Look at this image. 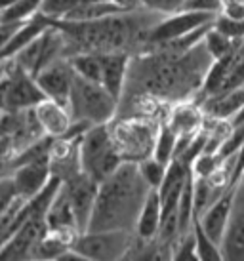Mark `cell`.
I'll use <instances>...</instances> for the list:
<instances>
[{"label":"cell","instance_id":"obj_1","mask_svg":"<svg viewBox=\"0 0 244 261\" xmlns=\"http://www.w3.org/2000/svg\"><path fill=\"white\" fill-rule=\"evenodd\" d=\"M212 63L204 40L185 54L145 50L132 56L122 97L151 95L166 103L197 99Z\"/></svg>","mask_w":244,"mask_h":261},{"label":"cell","instance_id":"obj_2","mask_svg":"<svg viewBox=\"0 0 244 261\" xmlns=\"http://www.w3.org/2000/svg\"><path fill=\"white\" fill-rule=\"evenodd\" d=\"M164 14L137 6L92 21H54L65 37L67 56L80 51H124L136 56L147 48L151 31Z\"/></svg>","mask_w":244,"mask_h":261},{"label":"cell","instance_id":"obj_3","mask_svg":"<svg viewBox=\"0 0 244 261\" xmlns=\"http://www.w3.org/2000/svg\"><path fill=\"white\" fill-rule=\"evenodd\" d=\"M151 191L137 162H122L100 183L88 231H136L139 212Z\"/></svg>","mask_w":244,"mask_h":261},{"label":"cell","instance_id":"obj_4","mask_svg":"<svg viewBox=\"0 0 244 261\" xmlns=\"http://www.w3.org/2000/svg\"><path fill=\"white\" fill-rule=\"evenodd\" d=\"M69 111L72 122L84 128L113 122L118 115V101L109 94L101 82H92L75 73Z\"/></svg>","mask_w":244,"mask_h":261},{"label":"cell","instance_id":"obj_5","mask_svg":"<svg viewBox=\"0 0 244 261\" xmlns=\"http://www.w3.org/2000/svg\"><path fill=\"white\" fill-rule=\"evenodd\" d=\"M162 120L149 116H116L109 122V132L124 162H141L153 156Z\"/></svg>","mask_w":244,"mask_h":261},{"label":"cell","instance_id":"obj_6","mask_svg":"<svg viewBox=\"0 0 244 261\" xmlns=\"http://www.w3.org/2000/svg\"><path fill=\"white\" fill-rule=\"evenodd\" d=\"M122 156L116 151L109 124L90 126L80 136V166L82 172L93 181H105L109 175L120 166Z\"/></svg>","mask_w":244,"mask_h":261},{"label":"cell","instance_id":"obj_7","mask_svg":"<svg viewBox=\"0 0 244 261\" xmlns=\"http://www.w3.org/2000/svg\"><path fill=\"white\" fill-rule=\"evenodd\" d=\"M136 240L134 231H84L72 240L71 248L84 259L115 261L128 259Z\"/></svg>","mask_w":244,"mask_h":261},{"label":"cell","instance_id":"obj_8","mask_svg":"<svg viewBox=\"0 0 244 261\" xmlns=\"http://www.w3.org/2000/svg\"><path fill=\"white\" fill-rule=\"evenodd\" d=\"M46 99L44 92L36 82L35 74L17 67L8 59L6 69V107L8 111H27Z\"/></svg>","mask_w":244,"mask_h":261},{"label":"cell","instance_id":"obj_9","mask_svg":"<svg viewBox=\"0 0 244 261\" xmlns=\"http://www.w3.org/2000/svg\"><path fill=\"white\" fill-rule=\"evenodd\" d=\"M217 14H212V12H199V10H180V12H174V14L164 15L160 21L153 27L151 31V38H149V44H160V42H168V40H174V38L185 37L193 31L201 29L204 25H208L215 19ZM145 48V50H147Z\"/></svg>","mask_w":244,"mask_h":261},{"label":"cell","instance_id":"obj_10","mask_svg":"<svg viewBox=\"0 0 244 261\" xmlns=\"http://www.w3.org/2000/svg\"><path fill=\"white\" fill-rule=\"evenodd\" d=\"M63 189L67 196H69L72 212H75V218H77V223H79V231H88V225H90L93 208H95V198H97L100 183L93 181L92 177L86 175L84 172H80L75 177L63 181Z\"/></svg>","mask_w":244,"mask_h":261},{"label":"cell","instance_id":"obj_11","mask_svg":"<svg viewBox=\"0 0 244 261\" xmlns=\"http://www.w3.org/2000/svg\"><path fill=\"white\" fill-rule=\"evenodd\" d=\"M10 177L14 183L15 196L25 198V200L35 198L52 179L50 154L38 156V159H33L29 162H23L19 166H15Z\"/></svg>","mask_w":244,"mask_h":261},{"label":"cell","instance_id":"obj_12","mask_svg":"<svg viewBox=\"0 0 244 261\" xmlns=\"http://www.w3.org/2000/svg\"><path fill=\"white\" fill-rule=\"evenodd\" d=\"M35 79L48 99L59 101L69 107V97H71L72 82H75V69L71 65V59L63 58L46 65L35 74Z\"/></svg>","mask_w":244,"mask_h":261},{"label":"cell","instance_id":"obj_13","mask_svg":"<svg viewBox=\"0 0 244 261\" xmlns=\"http://www.w3.org/2000/svg\"><path fill=\"white\" fill-rule=\"evenodd\" d=\"M82 136V134H80ZM80 136H63L56 138L50 147L52 175L67 181L82 172L80 166Z\"/></svg>","mask_w":244,"mask_h":261},{"label":"cell","instance_id":"obj_14","mask_svg":"<svg viewBox=\"0 0 244 261\" xmlns=\"http://www.w3.org/2000/svg\"><path fill=\"white\" fill-rule=\"evenodd\" d=\"M235 193H237V187H229L217 200H214V202L210 204L208 208L197 218L199 223L202 225V229L208 232L219 246H222L225 231H227V227H229L233 202H235Z\"/></svg>","mask_w":244,"mask_h":261},{"label":"cell","instance_id":"obj_15","mask_svg":"<svg viewBox=\"0 0 244 261\" xmlns=\"http://www.w3.org/2000/svg\"><path fill=\"white\" fill-rule=\"evenodd\" d=\"M101 59V84L105 86L109 94L120 103L126 80H128L130 61L132 56L124 51H105L100 54Z\"/></svg>","mask_w":244,"mask_h":261},{"label":"cell","instance_id":"obj_16","mask_svg":"<svg viewBox=\"0 0 244 261\" xmlns=\"http://www.w3.org/2000/svg\"><path fill=\"white\" fill-rule=\"evenodd\" d=\"M222 250L225 259L244 261V185L240 183L237 185L229 227L222 240Z\"/></svg>","mask_w":244,"mask_h":261},{"label":"cell","instance_id":"obj_17","mask_svg":"<svg viewBox=\"0 0 244 261\" xmlns=\"http://www.w3.org/2000/svg\"><path fill=\"white\" fill-rule=\"evenodd\" d=\"M206 113L197 99L172 103L164 122L172 128L178 136H194L202 130Z\"/></svg>","mask_w":244,"mask_h":261},{"label":"cell","instance_id":"obj_18","mask_svg":"<svg viewBox=\"0 0 244 261\" xmlns=\"http://www.w3.org/2000/svg\"><path fill=\"white\" fill-rule=\"evenodd\" d=\"M35 113L38 116V122L42 126L46 136L50 138H63L72 128V115L69 107L54 99H42L35 107Z\"/></svg>","mask_w":244,"mask_h":261},{"label":"cell","instance_id":"obj_19","mask_svg":"<svg viewBox=\"0 0 244 261\" xmlns=\"http://www.w3.org/2000/svg\"><path fill=\"white\" fill-rule=\"evenodd\" d=\"M46 225H48V231L69 234V237H77L80 232L72 206L69 202V196L63 189V181H61V187L56 193V196L52 198L50 206L46 210Z\"/></svg>","mask_w":244,"mask_h":261},{"label":"cell","instance_id":"obj_20","mask_svg":"<svg viewBox=\"0 0 244 261\" xmlns=\"http://www.w3.org/2000/svg\"><path fill=\"white\" fill-rule=\"evenodd\" d=\"M160 223H162V200H160V195H158L157 189H153L149 196H147V200H145L141 212H139L134 232H136V237L139 240L153 242L158 237Z\"/></svg>","mask_w":244,"mask_h":261},{"label":"cell","instance_id":"obj_21","mask_svg":"<svg viewBox=\"0 0 244 261\" xmlns=\"http://www.w3.org/2000/svg\"><path fill=\"white\" fill-rule=\"evenodd\" d=\"M36 200H25L15 196L12 204L8 206V210L4 212V216L0 218V248L6 244L8 240L14 237L15 232L23 227V223L33 216V212L36 210Z\"/></svg>","mask_w":244,"mask_h":261},{"label":"cell","instance_id":"obj_22","mask_svg":"<svg viewBox=\"0 0 244 261\" xmlns=\"http://www.w3.org/2000/svg\"><path fill=\"white\" fill-rule=\"evenodd\" d=\"M75 237H69V234H61V232H52L48 231L42 239L38 240V244L33 250V255L31 259H50V261H58L61 255L71 250V244Z\"/></svg>","mask_w":244,"mask_h":261},{"label":"cell","instance_id":"obj_23","mask_svg":"<svg viewBox=\"0 0 244 261\" xmlns=\"http://www.w3.org/2000/svg\"><path fill=\"white\" fill-rule=\"evenodd\" d=\"M42 8V0H17L12 6L0 10V23L4 25H15L25 23L31 17H35Z\"/></svg>","mask_w":244,"mask_h":261},{"label":"cell","instance_id":"obj_24","mask_svg":"<svg viewBox=\"0 0 244 261\" xmlns=\"http://www.w3.org/2000/svg\"><path fill=\"white\" fill-rule=\"evenodd\" d=\"M71 65L75 73L92 82H101V59L100 54L93 51H80L71 56Z\"/></svg>","mask_w":244,"mask_h":261},{"label":"cell","instance_id":"obj_25","mask_svg":"<svg viewBox=\"0 0 244 261\" xmlns=\"http://www.w3.org/2000/svg\"><path fill=\"white\" fill-rule=\"evenodd\" d=\"M178 134L168 126L166 122L160 124V130H158L157 136V143H155V151H153V156L158 159L164 164H170L176 156V147H178Z\"/></svg>","mask_w":244,"mask_h":261},{"label":"cell","instance_id":"obj_26","mask_svg":"<svg viewBox=\"0 0 244 261\" xmlns=\"http://www.w3.org/2000/svg\"><path fill=\"white\" fill-rule=\"evenodd\" d=\"M193 231H194V240H197V255H199V259H225L222 246L202 229L199 219H194Z\"/></svg>","mask_w":244,"mask_h":261},{"label":"cell","instance_id":"obj_27","mask_svg":"<svg viewBox=\"0 0 244 261\" xmlns=\"http://www.w3.org/2000/svg\"><path fill=\"white\" fill-rule=\"evenodd\" d=\"M240 42L242 40H233V38L222 35L219 31H215L214 23H212V27H210V31L206 33V37H204V44H206V48H208V51L212 54L214 59H219L223 56L231 54Z\"/></svg>","mask_w":244,"mask_h":261},{"label":"cell","instance_id":"obj_28","mask_svg":"<svg viewBox=\"0 0 244 261\" xmlns=\"http://www.w3.org/2000/svg\"><path fill=\"white\" fill-rule=\"evenodd\" d=\"M137 166H139V172L143 175V179L147 181V185L151 189H158L162 185L166 177V172H168V164L164 162H160L158 159L155 156H147L143 159L141 162H137Z\"/></svg>","mask_w":244,"mask_h":261},{"label":"cell","instance_id":"obj_29","mask_svg":"<svg viewBox=\"0 0 244 261\" xmlns=\"http://www.w3.org/2000/svg\"><path fill=\"white\" fill-rule=\"evenodd\" d=\"M84 2H90V0H42L40 12L48 15L52 21H59V19H65L75 8H79Z\"/></svg>","mask_w":244,"mask_h":261},{"label":"cell","instance_id":"obj_30","mask_svg":"<svg viewBox=\"0 0 244 261\" xmlns=\"http://www.w3.org/2000/svg\"><path fill=\"white\" fill-rule=\"evenodd\" d=\"M214 29L233 40H244V19H237L219 12L214 19Z\"/></svg>","mask_w":244,"mask_h":261},{"label":"cell","instance_id":"obj_31","mask_svg":"<svg viewBox=\"0 0 244 261\" xmlns=\"http://www.w3.org/2000/svg\"><path fill=\"white\" fill-rule=\"evenodd\" d=\"M172 259H199V255H197L194 231H189L187 234L180 237V240H178L176 246H174Z\"/></svg>","mask_w":244,"mask_h":261},{"label":"cell","instance_id":"obj_32","mask_svg":"<svg viewBox=\"0 0 244 261\" xmlns=\"http://www.w3.org/2000/svg\"><path fill=\"white\" fill-rule=\"evenodd\" d=\"M137 2H139V6L149 8L153 12L164 15L183 10V0H137Z\"/></svg>","mask_w":244,"mask_h":261},{"label":"cell","instance_id":"obj_33","mask_svg":"<svg viewBox=\"0 0 244 261\" xmlns=\"http://www.w3.org/2000/svg\"><path fill=\"white\" fill-rule=\"evenodd\" d=\"M14 198H15V191H14L12 177H10V175H4V177L0 179V218L4 216V212L8 210V206L12 204Z\"/></svg>","mask_w":244,"mask_h":261},{"label":"cell","instance_id":"obj_34","mask_svg":"<svg viewBox=\"0 0 244 261\" xmlns=\"http://www.w3.org/2000/svg\"><path fill=\"white\" fill-rule=\"evenodd\" d=\"M183 10H199V12H222V0H183Z\"/></svg>","mask_w":244,"mask_h":261},{"label":"cell","instance_id":"obj_35","mask_svg":"<svg viewBox=\"0 0 244 261\" xmlns=\"http://www.w3.org/2000/svg\"><path fill=\"white\" fill-rule=\"evenodd\" d=\"M19 25H21V23H15V25H4V23H0V54L4 51L6 44L10 42V38H12V35L19 29Z\"/></svg>","mask_w":244,"mask_h":261},{"label":"cell","instance_id":"obj_36","mask_svg":"<svg viewBox=\"0 0 244 261\" xmlns=\"http://www.w3.org/2000/svg\"><path fill=\"white\" fill-rule=\"evenodd\" d=\"M8 113V107H6V74H4V79L0 80V118Z\"/></svg>","mask_w":244,"mask_h":261},{"label":"cell","instance_id":"obj_37","mask_svg":"<svg viewBox=\"0 0 244 261\" xmlns=\"http://www.w3.org/2000/svg\"><path fill=\"white\" fill-rule=\"evenodd\" d=\"M231 124H233V126H238V124H244V107L240 111H238L237 115L233 116V118H231Z\"/></svg>","mask_w":244,"mask_h":261},{"label":"cell","instance_id":"obj_38","mask_svg":"<svg viewBox=\"0 0 244 261\" xmlns=\"http://www.w3.org/2000/svg\"><path fill=\"white\" fill-rule=\"evenodd\" d=\"M14 2H17V0H0V10H4V8L12 6Z\"/></svg>","mask_w":244,"mask_h":261}]
</instances>
